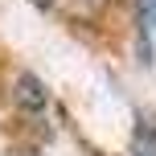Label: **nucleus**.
I'll return each mask as SVG.
<instances>
[{
  "mask_svg": "<svg viewBox=\"0 0 156 156\" xmlns=\"http://www.w3.org/2000/svg\"><path fill=\"white\" fill-rule=\"evenodd\" d=\"M12 103H16L29 119H37L41 111L49 107V90H45V82H41L37 74L21 70V74H16V82H12Z\"/></svg>",
  "mask_w": 156,
  "mask_h": 156,
  "instance_id": "obj_1",
  "label": "nucleus"
},
{
  "mask_svg": "<svg viewBox=\"0 0 156 156\" xmlns=\"http://www.w3.org/2000/svg\"><path fill=\"white\" fill-rule=\"evenodd\" d=\"M136 41H140V62H152V45H156V0H136Z\"/></svg>",
  "mask_w": 156,
  "mask_h": 156,
  "instance_id": "obj_2",
  "label": "nucleus"
},
{
  "mask_svg": "<svg viewBox=\"0 0 156 156\" xmlns=\"http://www.w3.org/2000/svg\"><path fill=\"white\" fill-rule=\"evenodd\" d=\"M132 156H156V119L140 115L132 132Z\"/></svg>",
  "mask_w": 156,
  "mask_h": 156,
  "instance_id": "obj_3",
  "label": "nucleus"
},
{
  "mask_svg": "<svg viewBox=\"0 0 156 156\" xmlns=\"http://www.w3.org/2000/svg\"><path fill=\"white\" fill-rule=\"evenodd\" d=\"M37 4H49V0H37Z\"/></svg>",
  "mask_w": 156,
  "mask_h": 156,
  "instance_id": "obj_4",
  "label": "nucleus"
}]
</instances>
